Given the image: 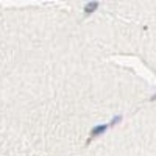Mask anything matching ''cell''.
Instances as JSON below:
<instances>
[{"label":"cell","mask_w":156,"mask_h":156,"mask_svg":"<svg viewBox=\"0 0 156 156\" xmlns=\"http://www.w3.org/2000/svg\"><path fill=\"white\" fill-rule=\"evenodd\" d=\"M106 129H108V125H105V123H103V125H97V126H94L92 129H90V139L100 136L101 133H105Z\"/></svg>","instance_id":"obj_1"},{"label":"cell","mask_w":156,"mask_h":156,"mask_svg":"<svg viewBox=\"0 0 156 156\" xmlns=\"http://www.w3.org/2000/svg\"><path fill=\"white\" fill-rule=\"evenodd\" d=\"M97 8H98V2H89V3L84 5V12H86V14H89V12L95 11Z\"/></svg>","instance_id":"obj_2"},{"label":"cell","mask_w":156,"mask_h":156,"mask_svg":"<svg viewBox=\"0 0 156 156\" xmlns=\"http://www.w3.org/2000/svg\"><path fill=\"white\" fill-rule=\"evenodd\" d=\"M122 120V117L120 115H117V117H114V119H112V122H111V125H115L117 122H120Z\"/></svg>","instance_id":"obj_3"}]
</instances>
